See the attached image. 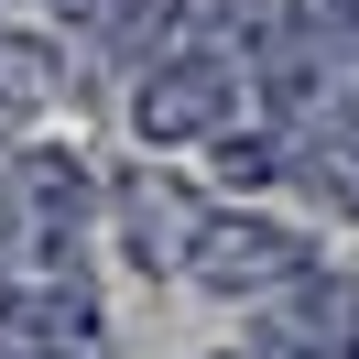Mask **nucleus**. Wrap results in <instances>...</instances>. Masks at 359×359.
<instances>
[{
  "mask_svg": "<svg viewBox=\"0 0 359 359\" xmlns=\"http://www.w3.org/2000/svg\"><path fill=\"white\" fill-rule=\"evenodd\" d=\"M120 250H131V272L185 283V294H218V305H262L283 272L316 262L305 229L262 218V207H207L175 175H120Z\"/></svg>",
  "mask_w": 359,
  "mask_h": 359,
  "instance_id": "f257e3e1",
  "label": "nucleus"
},
{
  "mask_svg": "<svg viewBox=\"0 0 359 359\" xmlns=\"http://www.w3.org/2000/svg\"><path fill=\"white\" fill-rule=\"evenodd\" d=\"M250 348L262 359H359V272H283V283L262 294V327H250Z\"/></svg>",
  "mask_w": 359,
  "mask_h": 359,
  "instance_id": "39448f33",
  "label": "nucleus"
},
{
  "mask_svg": "<svg viewBox=\"0 0 359 359\" xmlns=\"http://www.w3.org/2000/svg\"><path fill=\"white\" fill-rule=\"evenodd\" d=\"M250 109H262L250 44H175V55H142V76H131V131L153 153H207Z\"/></svg>",
  "mask_w": 359,
  "mask_h": 359,
  "instance_id": "7ed1b4c3",
  "label": "nucleus"
},
{
  "mask_svg": "<svg viewBox=\"0 0 359 359\" xmlns=\"http://www.w3.org/2000/svg\"><path fill=\"white\" fill-rule=\"evenodd\" d=\"M22 11H55V0H22Z\"/></svg>",
  "mask_w": 359,
  "mask_h": 359,
  "instance_id": "4468645a",
  "label": "nucleus"
},
{
  "mask_svg": "<svg viewBox=\"0 0 359 359\" xmlns=\"http://www.w3.org/2000/svg\"><path fill=\"white\" fill-rule=\"evenodd\" d=\"M305 11L337 33V44H348V66H359V0H305Z\"/></svg>",
  "mask_w": 359,
  "mask_h": 359,
  "instance_id": "9d476101",
  "label": "nucleus"
},
{
  "mask_svg": "<svg viewBox=\"0 0 359 359\" xmlns=\"http://www.w3.org/2000/svg\"><path fill=\"white\" fill-rule=\"evenodd\" d=\"M0 153H11V120H0Z\"/></svg>",
  "mask_w": 359,
  "mask_h": 359,
  "instance_id": "ddd939ff",
  "label": "nucleus"
},
{
  "mask_svg": "<svg viewBox=\"0 0 359 359\" xmlns=\"http://www.w3.org/2000/svg\"><path fill=\"white\" fill-rule=\"evenodd\" d=\"M98 175L55 142H11L0 153V272H98Z\"/></svg>",
  "mask_w": 359,
  "mask_h": 359,
  "instance_id": "f03ea898",
  "label": "nucleus"
},
{
  "mask_svg": "<svg viewBox=\"0 0 359 359\" xmlns=\"http://www.w3.org/2000/svg\"><path fill=\"white\" fill-rule=\"evenodd\" d=\"M0 359H44V348H22V337H0Z\"/></svg>",
  "mask_w": 359,
  "mask_h": 359,
  "instance_id": "9b49d317",
  "label": "nucleus"
},
{
  "mask_svg": "<svg viewBox=\"0 0 359 359\" xmlns=\"http://www.w3.org/2000/svg\"><path fill=\"white\" fill-rule=\"evenodd\" d=\"M207 359H262V348H207Z\"/></svg>",
  "mask_w": 359,
  "mask_h": 359,
  "instance_id": "f8f14e48",
  "label": "nucleus"
},
{
  "mask_svg": "<svg viewBox=\"0 0 359 359\" xmlns=\"http://www.w3.org/2000/svg\"><path fill=\"white\" fill-rule=\"evenodd\" d=\"M0 337H22L44 359H98V337H109L98 272H0Z\"/></svg>",
  "mask_w": 359,
  "mask_h": 359,
  "instance_id": "423d86ee",
  "label": "nucleus"
},
{
  "mask_svg": "<svg viewBox=\"0 0 359 359\" xmlns=\"http://www.w3.org/2000/svg\"><path fill=\"white\" fill-rule=\"evenodd\" d=\"M294 163H305V185L337 207V218H359V98H348L337 120H316V131L294 142Z\"/></svg>",
  "mask_w": 359,
  "mask_h": 359,
  "instance_id": "0eeeda50",
  "label": "nucleus"
},
{
  "mask_svg": "<svg viewBox=\"0 0 359 359\" xmlns=\"http://www.w3.org/2000/svg\"><path fill=\"white\" fill-rule=\"evenodd\" d=\"M55 11H66L98 55H131V66L163 44V22H175V0H55Z\"/></svg>",
  "mask_w": 359,
  "mask_h": 359,
  "instance_id": "6e6552de",
  "label": "nucleus"
},
{
  "mask_svg": "<svg viewBox=\"0 0 359 359\" xmlns=\"http://www.w3.org/2000/svg\"><path fill=\"white\" fill-rule=\"evenodd\" d=\"M55 98H66V55H55L44 33L0 22V120H22V109H55Z\"/></svg>",
  "mask_w": 359,
  "mask_h": 359,
  "instance_id": "1a4fd4ad",
  "label": "nucleus"
},
{
  "mask_svg": "<svg viewBox=\"0 0 359 359\" xmlns=\"http://www.w3.org/2000/svg\"><path fill=\"white\" fill-rule=\"evenodd\" d=\"M250 88H262V120H272V131L305 142L316 120H337L359 98V66H348V44L316 22L305 0H272V22L250 33Z\"/></svg>",
  "mask_w": 359,
  "mask_h": 359,
  "instance_id": "20e7f679",
  "label": "nucleus"
}]
</instances>
